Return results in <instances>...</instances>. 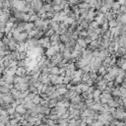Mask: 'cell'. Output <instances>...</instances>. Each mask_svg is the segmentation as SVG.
Returning <instances> with one entry per match:
<instances>
[{
    "instance_id": "8",
    "label": "cell",
    "mask_w": 126,
    "mask_h": 126,
    "mask_svg": "<svg viewBox=\"0 0 126 126\" xmlns=\"http://www.w3.org/2000/svg\"><path fill=\"white\" fill-rule=\"evenodd\" d=\"M49 41H60L59 40V35L54 33L53 35H51L49 37Z\"/></svg>"
},
{
    "instance_id": "29",
    "label": "cell",
    "mask_w": 126,
    "mask_h": 126,
    "mask_svg": "<svg viewBox=\"0 0 126 126\" xmlns=\"http://www.w3.org/2000/svg\"><path fill=\"white\" fill-rule=\"evenodd\" d=\"M36 94H35V93H32V92H30V93H29V94H28V97H29L31 100H33V99L36 97Z\"/></svg>"
},
{
    "instance_id": "30",
    "label": "cell",
    "mask_w": 126,
    "mask_h": 126,
    "mask_svg": "<svg viewBox=\"0 0 126 126\" xmlns=\"http://www.w3.org/2000/svg\"><path fill=\"white\" fill-rule=\"evenodd\" d=\"M82 48H83V47H82V46H80L78 44H75V46H74V49H75V50H77V51H81V49H82Z\"/></svg>"
},
{
    "instance_id": "34",
    "label": "cell",
    "mask_w": 126,
    "mask_h": 126,
    "mask_svg": "<svg viewBox=\"0 0 126 126\" xmlns=\"http://www.w3.org/2000/svg\"><path fill=\"white\" fill-rule=\"evenodd\" d=\"M2 1H5V0H2Z\"/></svg>"
},
{
    "instance_id": "4",
    "label": "cell",
    "mask_w": 126,
    "mask_h": 126,
    "mask_svg": "<svg viewBox=\"0 0 126 126\" xmlns=\"http://www.w3.org/2000/svg\"><path fill=\"white\" fill-rule=\"evenodd\" d=\"M56 53V51L53 49V48H52V47H49V48H47L46 49V51H45V55H46V57L47 58H50V56H52V55H53V54H55Z\"/></svg>"
},
{
    "instance_id": "32",
    "label": "cell",
    "mask_w": 126,
    "mask_h": 126,
    "mask_svg": "<svg viewBox=\"0 0 126 126\" xmlns=\"http://www.w3.org/2000/svg\"><path fill=\"white\" fill-rule=\"evenodd\" d=\"M2 7H3V1L0 0V9H2Z\"/></svg>"
},
{
    "instance_id": "31",
    "label": "cell",
    "mask_w": 126,
    "mask_h": 126,
    "mask_svg": "<svg viewBox=\"0 0 126 126\" xmlns=\"http://www.w3.org/2000/svg\"><path fill=\"white\" fill-rule=\"evenodd\" d=\"M52 1H53V0H44V2H46L47 4H50V5H51Z\"/></svg>"
},
{
    "instance_id": "19",
    "label": "cell",
    "mask_w": 126,
    "mask_h": 126,
    "mask_svg": "<svg viewBox=\"0 0 126 126\" xmlns=\"http://www.w3.org/2000/svg\"><path fill=\"white\" fill-rule=\"evenodd\" d=\"M71 80H72V77L71 76H64V77H63V80H62V82H63V84H65V85H66V84H68V83H70L71 82Z\"/></svg>"
},
{
    "instance_id": "17",
    "label": "cell",
    "mask_w": 126,
    "mask_h": 126,
    "mask_svg": "<svg viewBox=\"0 0 126 126\" xmlns=\"http://www.w3.org/2000/svg\"><path fill=\"white\" fill-rule=\"evenodd\" d=\"M40 100H41V98H40V96L38 94H36V97L32 100V101H33L35 104H39V102H40Z\"/></svg>"
},
{
    "instance_id": "26",
    "label": "cell",
    "mask_w": 126,
    "mask_h": 126,
    "mask_svg": "<svg viewBox=\"0 0 126 126\" xmlns=\"http://www.w3.org/2000/svg\"><path fill=\"white\" fill-rule=\"evenodd\" d=\"M86 30H87V34H88V36H91V35L94 33V29H93L92 27H88Z\"/></svg>"
},
{
    "instance_id": "27",
    "label": "cell",
    "mask_w": 126,
    "mask_h": 126,
    "mask_svg": "<svg viewBox=\"0 0 126 126\" xmlns=\"http://www.w3.org/2000/svg\"><path fill=\"white\" fill-rule=\"evenodd\" d=\"M1 40H2L3 44H5V45H8V44H9V40H10V39H9L7 37H5V36H4V37L2 38V39H1Z\"/></svg>"
},
{
    "instance_id": "33",
    "label": "cell",
    "mask_w": 126,
    "mask_h": 126,
    "mask_svg": "<svg viewBox=\"0 0 126 126\" xmlns=\"http://www.w3.org/2000/svg\"><path fill=\"white\" fill-rule=\"evenodd\" d=\"M2 109H3V108H2V107H1V106H0V113H1V111H2Z\"/></svg>"
},
{
    "instance_id": "16",
    "label": "cell",
    "mask_w": 126,
    "mask_h": 126,
    "mask_svg": "<svg viewBox=\"0 0 126 126\" xmlns=\"http://www.w3.org/2000/svg\"><path fill=\"white\" fill-rule=\"evenodd\" d=\"M78 7L79 8H82V9H90V5H89V3H86V2H81V3H79L78 4Z\"/></svg>"
},
{
    "instance_id": "5",
    "label": "cell",
    "mask_w": 126,
    "mask_h": 126,
    "mask_svg": "<svg viewBox=\"0 0 126 126\" xmlns=\"http://www.w3.org/2000/svg\"><path fill=\"white\" fill-rule=\"evenodd\" d=\"M38 30L36 29V28H34V29H32L31 31L27 32V33H28V38H34L38 34Z\"/></svg>"
},
{
    "instance_id": "11",
    "label": "cell",
    "mask_w": 126,
    "mask_h": 126,
    "mask_svg": "<svg viewBox=\"0 0 126 126\" xmlns=\"http://www.w3.org/2000/svg\"><path fill=\"white\" fill-rule=\"evenodd\" d=\"M56 99H49L48 100V107H53L56 106Z\"/></svg>"
},
{
    "instance_id": "22",
    "label": "cell",
    "mask_w": 126,
    "mask_h": 126,
    "mask_svg": "<svg viewBox=\"0 0 126 126\" xmlns=\"http://www.w3.org/2000/svg\"><path fill=\"white\" fill-rule=\"evenodd\" d=\"M67 2L69 5L73 6V5H78L79 4V0H67Z\"/></svg>"
},
{
    "instance_id": "20",
    "label": "cell",
    "mask_w": 126,
    "mask_h": 126,
    "mask_svg": "<svg viewBox=\"0 0 126 126\" xmlns=\"http://www.w3.org/2000/svg\"><path fill=\"white\" fill-rule=\"evenodd\" d=\"M38 18V15L37 14V13H34V14H32L31 16H30V20H29V22H35V21L37 20Z\"/></svg>"
},
{
    "instance_id": "14",
    "label": "cell",
    "mask_w": 126,
    "mask_h": 126,
    "mask_svg": "<svg viewBox=\"0 0 126 126\" xmlns=\"http://www.w3.org/2000/svg\"><path fill=\"white\" fill-rule=\"evenodd\" d=\"M58 70H59V67H58V66H53V67H50V70H49V74H58Z\"/></svg>"
},
{
    "instance_id": "1",
    "label": "cell",
    "mask_w": 126,
    "mask_h": 126,
    "mask_svg": "<svg viewBox=\"0 0 126 126\" xmlns=\"http://www.w3.org/2000/svg\"><path fill=\"white\" fill-rule=\"evenodd\" d=\"M26 110H27V109L24 107V106H23L22 103L17 104V107H15V111H16V112H18V113H20L21 115H22V114H24V113L26 112Z\"/></svg>"
},
{
    "instance_id": "7",
    "label": "cell",
    "mask_w": 126,
    "mask_h": 126,
    "mask_svg": "<svg viewBox=\"0 0 126 126\" xmlns=\"http://www.w3.org/2000/svg\"><path fill=\"white\" fill-rule=\"evenodd\" d=\"M107 24H108V27H109V28H114V27H117V25H118L117 21L115 20V19L109 20L108 22H107Z\"/></svg>"
},
{
    "instance_id": "3",
    "label": "cell",
    "mask_w": 126,
    "mask_h": 126,
    "mask_svg": "<svg viewBox=\"0 0 126 126\" xmlns=\"http://www.w3.org/2000/svg\"><path fill=\"white\" fill-rule=\"evenodd\" d=\"M76 44H78L80 46H82L83 48H86L87 47V44L85 43V40H84V38H80V37H78V38L76 39Z\"/></svg>"
},
{
    "instance_id": "28",
    "label": "cell",
    "mask_w": 126,
    "mask_h": 126,
    "mask_svg": "<svg viewBox=\"0 0 126 126\" xmlns=\"http://www.w3.org/2000/svg\"><path fill=\"white\" fill-rule=\"evenodd\" d=\"M121 23H122V24H125V23H126V14H125V13H122V14H121Z\"/></svg>"
},
{
    "instance_id": "13",
    "label": "cell",
    "mask_w": 126,
    "mask_h": 126,
    "mask_svg": "<svg viewBox=\"0 0 126 126\" xmlns=\"http://www.w3.org/2000/svg\"><path fill=\"white\" fill-rule=\"evenodd\" d=\"M80 26L83 28V29H87L88 27H89V22H88V20H87V18L86 19H83V21L81 22V24H80Z\"/></svg>"
},
{
    "instance_id": "6",
    "label": "cell",
    "mask_w": 126,
    "mask_h": 126,
    "mask_svg": "<svg viewBox=\"0 0 126 126\" xmlns=\"http://www.w3.org/2000/svg\"><path fill=\"white\" fill-rule=\"evenodd\" d=\"M89 79H90L89 73H85V72H84L83 74L81 75V82H82V83H86Z\"/></svg>"
},
{
    "instance_id": "21",
    "label": "cell",
    "mask_w": 126,
    "mask_h": 126,
    "mask_svg": "<svg viewBox=\"0 0 126 126\" xmlns=\"http://www.w3.org/2000/svg\"><path fill=\"white\" fill-rule=\"evenodd\" d=\"M29 90H30V92H32V93H35V94H38V88H36V87H35V86H33V85H30V87H29Z\"/></svg>"
},
{
    "instance_id": "9",
    "label": "cell",
    "mask_w": 126,
    "mask_h": 126,
    "mask_svg": "<svg viewBox=\"0 0 126 126\" xmlns=\"http://www.w3.org/2000/svg\"><path fill=\"white\" fill-rule=\"evenodd\" d=\"M20 87H21L20 91L22 92V91L28 90V89H29V87H30V85H29V83H28V82H24V83H20Z\"/></svg>"
},
{
    "instance_id": "18",
    "label": "cell",
    "mask_w": 126,
    "mask_h": 126,
    "mask_svg": "<svg viewBox=\"0 0 126 126\" xmlns=\"http://www.w3.org/2000/svg\"><path fill=\"white\" fill-rule=\"evenodd\" d=\"M119 91H120V98H126V89L120 86Z\"/></svg>"
},
{
    "instance_id": "25",
    "label": "cell",
    "mask_w": 126,
    "mask_h": 126,
    "mask_svg": "<svg viewBox=\"0 0 126 126\" xmlns=\"http://www.w3.org/2000/svg\"><path fill=\"white\" fill-rule=\"evenodd\" d=\"M6 111H7L8 114H13V113L15 112V108L12 107H9L6 109Z\"/></svg>"
},
{
    "instance_id": "2",
    "label": "cell",
    "mask_w": 126,
    "mask_h": 126,
    "mask_svg": "<svg viewBox=\"0 0 126 126\" xmlns=\"http://www.w3.org/2000/svg\"><path fill=\"white\" fill-rule=\"evenodd\" d=\"M34 28H35V25H34L33 22H25V26H24V31L25 32H29Z\"/></svg>"
},
{
    "instance_id": "15",
    "label": "cell",
    "mask_w": 126,
    "mask_h": 126,
    "mask_svg": "<svg viewBox=\"0 0 126 126\" xmlns=\"http://www.w3.org/2000/svg\"><path fill=\"white\" fill-rule=\"evenodd\" d=\"M119 7H120V4L118 1H114L111 5V9L112 11H115V10H119Z\"/></svg>"
},
{
    "instance_id": "10",
    "label": "cell",
    "mask_w": 126,
    "mask_h": 126,
    "mask_svg": "<svg viewBox=\"0 0 126 126\" xmlns=\"http://www.w3.org/2000/svg\"><path fill=\"white\" fill-rule=\"evenodd\" d=\"M0 93L1 94H8L10 93V89L7 86H0Z\"/></svg>"
},
{
    "instance_id": "23",
    "label": "cell",
    "mask_w": 126,
    "mask_h": 126,
    "mask_svg": "<svg viewBox=\"0 0 126 126\" xmlns=\"http://www.w3.org/2000/svg\"><path fill=\"white\" fill-rule=\"evenodd\" d=\"M56 91L58 92V94H64L67 92V89H66V87H65V88H60V89H57Z\"/></svg>"
},
{
    "instance_id": "12",
    "label": "cell",
    "mask_w": 126,
    "mask_h": 126,
    "mask_svg": "<svg viewBox=\"0 0 126 126\" xmlns=\"http://www.w3.org/2000/svg\"><path fill=\"white\" fill-rule=\"evenodd\" d=\"M20 118H10L9 119V125H19Z\"/></svg>"
},
{
    "instance_id": "24",
    "label": "cell",
    "mask_w": 126,
    "mask_h": 126,
    "mask_svg": "<svg viewBox=\"0 0 126 126\" xmlns=\"http://www.w3.org/2000/svg\"><path fill=\"white\" fill-rule=\"evenodd\" d=\"M30 16H31V15H29L28 13H25L24 16H23V18H22V21H23V22H29Z\"/></svg>"
}]
</instances>
